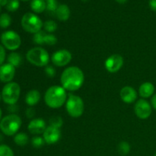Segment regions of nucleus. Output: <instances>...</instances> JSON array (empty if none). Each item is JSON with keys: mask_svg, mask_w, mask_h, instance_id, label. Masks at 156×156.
I'll use <instances>...</instances> for the list:
<instances>
[{"mask_svg": "<svg viewBox=\"0 0 156 156\" xmlns=\"http://www.w3.org/2000/svg\"><path fill=\"white\" fill-rule=\"evenodd\" d=\"M85 76L81 69L77 66H69L64 69L61 75L60 82L66 90L75 91L82 86Z\"/></svg>", "mask_w": 156, "mask_h": 156, "instance_id": "nucleus-1", "label": "nucleus"}, {"mask_svg": "<svg viewBox=\"0 0 156 156\" xmlns=\"http://www.w3.org/2000/svg\"><path fill=\"white\" fill-rule=\"evenodd\" d=\"M67 101L66 90L62 86L50 87L44 94L45 104L50 108L56 109L62 107Z\"/></svg>", "mask_w": 156, "mask_h": 156, "instance_id": "nucleus-2", "label": "nucleus"}, {"mask_svg": "<svg viewBox=\"0 0 156 156\" xmlns=\"http://www.w3.org/2000/svg\"><path fill=\"white\" fill-rule=\"evenodd\" d=\"M26 59L32 65L37 67L47 66L50 62L48 52L40 47L29 50L26 54Z\"/></svg>", "mask_w": 156, "mask_h": 156, "instance_id": "nucleus-3", "label": "nucleus"}, {"mask_svg": "<svg viewBox=\"0 0 156 156\" xmlns=\"http://www.w3.org/2000/svg\"><path fill=\"white\" fill-rule=\"evenodd\" d=\"M21 119L16 114H9L3 117L0 121V129L6 136H13L17 133L21 126Z\"/></svg>", "mask_w": 156, "mask_h": 156, "instance_id": "nucleus-4", "label": "nucleus"}, {"mask_svg": "<svg viewBox=\"0 0 156 156\" xmlns=\"http://www.w3.org/2000/svg\"><path fill=\"white\" fill-rule=\"evenodd\" d=\"M21 26L25 31L30 34H36L41 30L44 26L42 20L36 14L27 12L23 15L21 18Z\"/></svg>", "mask_w": 156, "mask_h": 156, "instance_id": "nucleus-5", "label": "nucleus"}, {"mask_svg": "<svg viewBox=\"0 0 156 156\" xmlns=\"http://www.w3.org/2000/svg\"><path fill=\"white\" fill-rule=\"evenodd\" d=\"M66 109L70 117L79 118L83 114L85 110L83 100L79 95L72 94L67 98L66 102Z\"/></svg>", "mask_w": 156, "mask_h": 156, "instance_id": "nucleus-6", "label": "nucleus"}, {"mask_svg": "<svg viewBox=\"0 0 156 156\" xmlns=\"http://www.w3.org/2000/svg\"><path fill=\"white\" fill-rule=\"evenodd\" d=\"M21 94V88L16 82H9L3 87L2 98L3 101L9 105H13L18 101Z\"/></svg>", "mask_w": 156, "mask_h": 156, "instance_id": "nucleus-7", "label": "nucleus"}, {"mask_svg": "<svg viewBox=\"0 0 156 156\" xmlns=\"http://www.w3.org/2000/svg\"><path fill=\"white\" fill-rule=\"evenodd\" d=\"M1 42L6 49L16 50L21 44V39L19 34L13 30H7L1 35Z\"/></svg>", "mask_w": 156, "mask_h": 156, "instance_id": "nucleus-8", "label": "nucleus"}, {"mask_svg": "<svg viewBox=\"0 0 156 156\" xmlns=\"http://www.w3.org/2000/svg\"><path fill=\"white\" fill-rule=\"evenodd\" d=\"M72 53L69 50L62 49L56 51L51 56V61L54 66L57 67H62L68 65L72 60Z\"/></svg>", "mask_w": 156, "mask_h": 156, "instance_id": "nucleus-9", "label": "nucleus"}, {"mask_svg": "<svg viewBox=\"0 0 156 156\" xmlns=\"http://www.w3.org/2000/svg\"><path fill=\"white\" fill-rule=\"evenodd\" d=\"M134 111L137 117L142 120H146L152 114V106L145 99H140L135 104Z\"/></svg>", "mask_w": 156, "mask_h": 156, "instance_id": "nucleus-10", "label": "nucleus"}, {"mask_svg": "<svg viewBox=\"0 0 156 156\" xmlns=\"http://www.w3.org/2000/svg\"><path fill=\"white\" fill-rule=\"evenodd\" d=\"M123 66V58L120 54H112L107 58L105 62V66L107 71L111 73L118 72Z\"/></svg>", "mask_w": 156, "mask_h": 156, "instance_id": "nucleus-11", "label": "nucleus"}, {"mask_svg": "<svg viewBox=\"0 0 156 156\" xmlns=\"http://www.w3.org/2000/svg\"><path fill=\"white\" fill-rule=\"evenodd\" d=\"M43 138H44L45 143L47 144H55L61 138L60 129L51 126H47L44 133H43Z\"/></svg>", "mask_w": 156, "mask_h": 156, "instance_id": "nucleus-12", "label": "nucleus"}, {"mask_svg": "<svg viewBox=\"0 0 156 156\" xmlns=\"http://www.w3.org/2000/svg\"><path fill=\"white\" fill-rule=\"evenodd\" d=\"M47 128V123L45 120L42 118L33 119L27 126V129L33 135L39 136L44 133V130Z\"/></svg>", "mask_w": 156, "mask_h": 156, "instance_id": "nucleus-13", "label": "nucleus"}, {"mask_svg": "<svg viewBox=\"0 0 156 156\" xmlns=\"http://www.w3.org/2000/svg\"><path fill=\"white\" fill-rule=\"evenodd\" d=\"M15 75V67L9 63L3 64L0 66V81L2 82H12Z\"/></svg>", "mask_w": 156, "mask_h": 156, "instance_id": "nucleus-14", "label": "nucleus"}, {"mask_svg": "<svg viewBox=\"0 0 156 156\" xmlns=\"http://www.w3.org/2000/svg\"><path fill=\"white\" fill-rule=\"evenodd\" d=\"M120 96L121 100L126 104H132L136 100L137 91L131 86H125L120 90Z\"/></svg>", "mask_w": 156, "mask_h": 156, "instance_id": "nucleus-15", "label": "nucleus"}, {"mask_svg": "<svg viewBox=\"0 0 156 156\" xmlns=\"http://www.w3.org/2000/svg\"><path fill=\"white\" fill-rule=\"evenodd\" d=\"M41 93L38 90L32 89L27 93L25 96V102L28 106L33 107L37 105L41 100Z\"/></svg>", "mask_w": 156, "mask_h": 156, "instance_id": "nucleus-16", "label": "nucleus"}, {"mask_svg": "<svg viewBox=\"0 0 156 156\" xmlns=\"http://www.w3.org/2000/svg\"><path fill=\"white\" fill-rule=\"evenodd\" d=\"M155 87L151 82H146L142 84L139 88V94L143 98H148L153 94Z\"/></svg>", "mask_w": 156, "mask_h": 156, "instance_id": "nucleus-17", "label": "nucleus"}, {"mask_svg": "<svg viewBox=\"0 0 156 156\" xmlns=\"http://www.w3.org/2000/svg\"><path fill=\"white\" fill-rule=\"evenodd\" d=\"M56 18L58 20L61 21H66L70 17V9L68 5L65 4L59 5L58 6L57 9L56 11Z\"/></svg>", "mask_w": 156, "mask_h": 156, "instance_id": "nucleus-18", "label": "nucleus"}, {"mask_svg": "<svg viewBox=\"0 0 156 156\" xmlns=\"http://www.w3.org/2000/svg\"><path fill=\"white\" fill-rule=\"evenodd\" d=\"M30 8L35 13H42L46 10L47 4L44 0H32L30 2Z\"/></svg>", "mask_w": 156, "mask_h": 156, "instance_id": "nucleus-19", "label": "nucleus"}, {"mask_svg": "<svg viewBox=\"0 0 156 156\" xmlns=\"http://www.w3.org/2000/svg\"><path fill=\"white\" fill-rule=\"evenodd\" d=\"M8 63L11 64L14 67H19L22 63V57L18 53H11L8 56Z\"/></svg>", "mask_w": 156, "mask_h": 156, "instance_id": "nucleus-20", "label": "nucleus"}, {"mask_svg": "<svg viewBox=\"0 0 156 156\" xmlns=\"http://www.w3.org/2000/svg\"><path fill=\"white\" fill-rule=\"evenodd\" d=\"M28 136L25 133H18L14 137V142L19 146H24L28 143Z\"/></svg>", "mask_w": 156, "mask_h": 156, "instance_id": "nucleus-21", "label": "nucleus"}, {"mask_svg": "<svg viewBox=\"0 0 156 156\" xmlns=\"http://www.w3.org/2000/svg\"><path fill=\"white\" fill-rule=\"evenodd\" d=\"M130 145L129 143L126 141H123L121 143H119L118 146H117V151H118L119 154L123 156L127 155L130 152Z\"/></svg>", "mask_w": 156, "mask_h": 156, "instance_id": "nucleus-22", "label": "nucleus"}, {"mask_svg": "<svg viewBox=\"0 0 156 156\" xmlns=\"http://www.w3.org/2000/svg\"><path fill=\"white\" fill-rule=\"evenodd\" d=\"M44 28L46 32L49 34H52L57 30V24L53 20H48L44 23Z\"/></svg>", "mask_w": 156, "mask_h": 156, "instance_id": "nucleus-23", "label": "nucleus"}, {"mask_svg": "<svg viewBox=\"0 0 156 156\" xmlns=\"http://www.w3.org/2000/svg\"><path fill=\"white\" fill-rule=\"evenodd\" d=\"M47 34V32L44 30H40L37 33L34 34L33 36V41L36 44L38 45H44L45 36Z\"/></svg>", "mask_w": 156, "mask_h": 156, "instance_id": "nucleus-24", "label": "nucleus"}, {"mask_svg": "<svg viewBox=\"0 0 156 156\" xmlns=\"http://www.w3.org/2000/svg\"><path fill=\"white\" fill-rule=\"evenodd\" d=\"M12 23L11 16L7 13H3L0 15V27L2 28H7Z\"/></svg>", "mask_w": 156, "mask_h": 156, "instance_id": "nucleus-25", "label": "nucleus"}, {"mask_svg": "<svg viewBox=\"0 0 156 156\" xmlns=\"http://www.w3.org/2000/svg\"><path fill=\"white\" fill-rule=\"evenodd\" d=\"M49 123H50L49 126H53V127L60 129V127H62V124H63V120H62L61 117H59V116H53V117H50V118Z\"/></svg>", "mask_w": 156, "mask_h": 156, "instance_id": "nucleus-26", "label": "nucleus"}, {"mask_svg": "<svg viewBox=\"0 0 156 156\" xmlns=\"http://www.w3.org/2000/svg\"><path fill=\"white\" fill-rule=\"evenodd\" d=\"M45 141H44V138L40 136H36L33 137L31 140V144L34 148L36 149H40V148L43 147L45 144Z\"/></svg>", "mask_w": 156, "mask_h": 156, "instance_id": "nucleus-27", "label": "nucleus"}, {"mask_svg": "<svg viewBox=\"0 0 156 156\" xmlns=\"http://www.w3.org/2000/svg\"><path fill=\"white\" fill-rule=\"evenodd\" d=\"M46 4H47L46 10L48 11L50 13H56V9L59 6L56 0H47Z\"/></svg>", "mask_w": 156, "mask_h": 156, "instance_id": "nucleus-28", "label": "nucleus"}, {"mask_svg": "<svg viewBox=\"0 0 156 156\" xmlns=\"http://www.w3.org/2000/svg\"><path fill=\"white\" fill-rule=\"evenodd\" d=\"M57 37L53 34L47 33L44 40V44L48 46H53L57 43Z\"/></svg>", "mask_w": 156, "mask_h": 156, "instance_id": "nucleus-29", "label": "nucleus"}, {"mask_svg": "<svg viewBox=\"0 0 156 156\" xmlns=\"http://www.w3.org/2000/svg\"><path fill=\"white\" fill-rule=\"evenodd\" d=\"M20 6V3L18 0H9L7 5H6V9L9 12H15L18 10Z\"/></svg>", "mask_w": 156, "mask_h": 156, "instance_id": "nucleus-30", "label": "nucleus"}, {"mask_svg": "<svg viewBox=\"0 0 156 156\" xmlns=\"http://www.w3.org/2000/svg\"><path fill=\"white\" fill-rule=\"evenodd\" d=\"M0 156H14V152L7 145H0Z\"/></svg>", "mask_w": 156, "mask_h": 156, "instance_id": "nucleus-31", "label": "nucleus"}, {"mask_svg": "<svg viewBox=\"0 0 156 156\" xmlns=\"http://www.w3.org/2000/svg\"><path fill=\"white\" fill-rule=\"evenodd\" d=\"M44 72H45V74L47 77L53 78L56 76V69H55L53 66L47 65V66H45Z\"/></svg>", "mask_w": 156, "mask_h": 156, "instance_id": "nucleus-32", "label": "nucleus"}, {"mask_svg": "<svg viewBox=\"0 0 156 156\" xmlns=\"http://www.w3.org/2000/svg\"><path fill=\"white\" fill-rule=\"evenodd\" d=\"M5 59V50L2 46L0 45V66L4 62Z\"/></svg>", "mask_w": 156, "mask_h": 156, "instance_id": "nucleus-33", "label": "nucleus"}, {"mask_svg": "<svg viewBox=\"0 0 156 156\" xmlns=\"http://www.w3.org/2000/svg\"><path fill=\"white\" fill-rule=\"evenodd\" d=\"M35 114V111L34 110V108H28L26 111V115L28 118H32V117L34 116Z\"/></svg>", "mask_w": 156, "mask_h": 156, "instance_id": "nucleus-34", "label": "nucleus"}, {"mask_svg": "<svg viewBox=\"0 0 156 156\" xmlns=\"http://www.w3.org/2000/svg\"><path fill=\"white\" fill-rule=\"evenodd\" d=\"M149 5L152 11L156 12V0H149Z\"/></svg>", "mask_w": 156, "mask_h": 156, "instance_id": "nucleus-35", "label": "nucleus"}, {"mask_svg": "<svg viewBox=\"0 0 156 156\" xmlns=\"http://www.w3.org/2000/svg\"><path fill=\"white\" fill-rule=\"evenodd\" d=\"M151 103H152V106L153 107L154 109L156 110V94L152 96V100H151Z\"/></svg>", "mask_w": 156, "mask_h": 156, "instance_id": "nucleus-36", "label": "nucleus"}, {"mask_svg": "<svg viewBox=\"0 0 156 156\" xmlns=\"http://www.w3.org/2000/svg\"><path fill=\"white\" fill-rule=\"evenodd\" d=\"M9 0H0V6H6Z\"/></svg>", "mask_w": 156, "mask_h": 156, "instance_id": "nucleus-37", "label": "nucleus"}, {"mask_svg": "<svg viewBox=\"0 0 156 156\" xmlns=\"http://www.w3.org/2000/svg\"><path fill=\"white\" fill-rule=\"evenodd\" d=\"M115 1L117 2L120 3V4H124V3H126L128 0H115Z\"/></svg>", "mask_w": 156, "mask_h": 156, "instance_id": "nucleus-38", "label": "nucleus"}, {"mask_svg": "<svg viewBox=\"0 0 156 156\" xmlns=\"http://www.w3.org/2000/svg\"><path fill=\"white\" fill-rule=\"evenodd\" d=\"M2 110L0 109V121H1V118H2Z\"/></svg>", "mask_w": 156, "mask_h": 156, "instance_id": "nucleus-39", "label": "nucleus"}, {"mask_svg": "<svg viewBox=\"0 0 156 156\" xmlns=\"http://www.w3.org/2000/svg\"><path fill=\"white\" fill-rule=\"evenodd\" d=\"M82 2H88L89 1V0H82Z\"/></svg>", "mask_w": 156, "mask_h": 156, "instance_id": "nucleus-40", "label": "nucleus"}, {"mask_svg": "<svg viewBox=\"0 0 156 156\" xmlns=\"http://www.w3.org/2000/svg\"><path fill=\"white\" fill-rule=\"evenodd\" d=\"M21 1H29V0H21Z\"/></svg>", "mask_w": 156, "mask_h": 156, "instance_id": "nucleus-41", "label": "nucleus"}, {"mask_svg": "<svg viewBox=\"0 0 156 156\" xmlns=\"http://www.w3.org/2000/svg\"><path fill=\"white\" fill-rule=\"evenodd\" d=\"M0 100H1V94H0Z\"/></svg>", "mask_w": 156, "mask_h": 156, "instance_id": "nucleus-42", "label": "nucleus"}, {"mask_svg": "<svg viewBox=\"0 0 156 156\" xmlns=\"http://www.w3.org/2000/svg\"><path fill=\"white\" fill-rule=\"evenodd\" d=\"M0 12H1V6H0Z\"/></svg>", "mask_w": 156, "mask_h": 156, "instance_id": "nucleus-43", "label": "nucleus"}, {"mask_svg": "<svg viewBox=\"0 0 156 156\" xmlns=\"http://www.w3.org/2000/svg\"><path fill=\"white\" fill-rule=\"evenodd\" d=\"M155 156H156V153H155Z\"/></svg>", "mask_w": 156, "mask_h": 156, "instance_id": "nucleus-44", "label": "nucleus"}]
</instances>
